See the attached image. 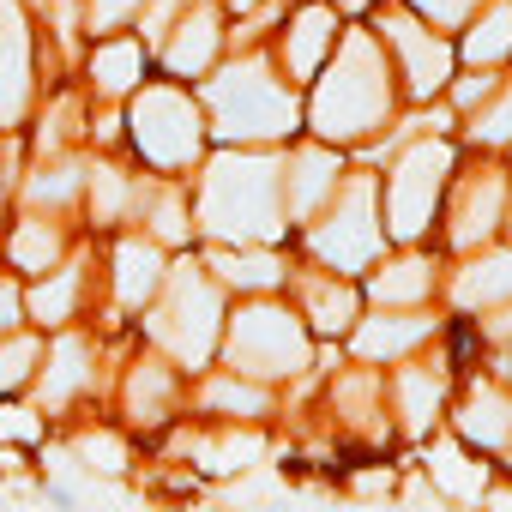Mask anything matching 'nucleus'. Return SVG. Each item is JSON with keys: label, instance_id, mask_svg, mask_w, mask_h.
<instances>
[{"label": "nucleus", "instance_id": "obj_1", "mask_svg": "<svg viewBox=\"0 0 512 512\" xmlns=\"http://www.w3.org/2000/svg\"><path fill=\"white\" fill-rule=\"evenodd\" d=\"M199 217L217 241H241V247H266L284 229V175L272 157L253 151H229L205 169L199 187Z\"/></svg>", "mask_w": 512, "mask_h": 512}, {"label": "nucleus", "instance_id": "obj_2", "mask_svg": "<svg viewBox=\"0 0 512 512\" xmlns=\"http://www.w3.org/2000/svg\"><path fill=\"white\" fill-rule=\"evenodd\" d=\"M386 115V67L368 37H350L338 49V67L314 91V133L320 139H362Z\"/></svg>", "mask_w": 512, "mask_h": 512}, {"label": "nucleus", "instance_id": "obj_3", "mask_svg": "<svg viewBox=\"0 0 512 512\" xmlns=\"http://www.w3.org/2000/svg\"><path fill=\"white\" fill-rule=\"evenodd\" d=\"M205 103H211L223 139H284L296 127V97L260 61H241V67L217 73L205 85Z\"/></svg>", "mask_w": 512, "mask_h": 512}, {"label": "nucleus", "instance_id": "obj_4", "mask_svg": "<svg viewBox=\"0 0 512 512\" xmlns=\"http://www.w3.org/2000/svg\"><path fill=\"white\" fill-rule=\"evenodd\" d=\"M157 290H163V302H157V314H151V338H157L175 362L199 368V362L217 350V326H223V308H217L211 278H205L199 266H175V272H163Z\"/></svg>", "mask_w": 512, "mask_h": 512}, {"label": "nucleus", "instance_id": "obj_5", "mask_svg": "<svg viewBox=\"0 0 512 512\" xmlns=\"http://www.w3.org/2000/svg\"><path fill=\"white\" fill-rule=\"evenodd\" d=\"M229 362L247 380H284L308 362V338H302L296 314H284L272 302H253L229 326Z\"/></svg>", "mask_w": 512, "mask_h": 512}, {"label": "nucleus", "instance_id": "obj_6", "mask_svg": "<svg viewBox=\"0 0 512 512\" xmlns=\"http://www.w3.org/2000/svg\"><path fill=\"white\" fill-rule=\"evenodd\" d=\"M133 145H139L145 163H157V169L193 163L199 145H205V127H199L193 97H187V91H169V85L139 91V103H133Z\"/></svg>", "mask_w": 512, "mask_h": 512}, {"label": "nucleus", "instance_id": "obj_7", "mask_svg": "<svg viewBox=\"0 0 512 512\" xmlns=\"http://www.w3.org/2000/svg\"><path fill=\"white\" fill-rule=\"evenodd\" d=\"M446 169H452L446 145H416L410 157H398V169L386 181V223H392V235L410 241V235H422L434 223V199H440Z\"/></svg>", "mask_w": 512, "mask_h": 512}, {"label": "nucleus", "instance_id": "obj_8", "mask_svg": "<svg viewBox=\"0 0 512 512\" xmlns=\"http://www.w3.org/2000/svg\"><path fill=\"white\" fill-rule=\"evenodd\" d=\"M314 253H320L326 266H338V272H356V266H368L374 253H380V223H374V187L368 181H356L344 193V205L332 211V223L314 235Z\"/></svg>", "mask_w": 512, "mask_h": 512}, {"label": "nucleus", "instance_id": "obj_9", "mask_svg": "<svg viewBox=\"0 0 512 512\" xmlns=\"http://www.w3.org/2000/svg\"><path fill=\"white\" fill-rule=\"evenodd\" d=\"M31 103V25L19 0H0V127H19Z\"/></svg>", "mask_w": 512, "mask_h": 512}, {"label": "nucleus", "instance_id": "obj_10", "mask_svg": "<svg viewBox=\"0 0 512 512\" xmlns=\"http://www.w3.org/2000/svg\"><path fill=\"white\" fill-rule=\"evenodd\" d=\"M217 43H223L217 13H211V7H193V13L163 37V67H169L175 79H199V73L217 61Z\"/></svg>", "mask_w": 512, "mask_h": 512}, {"label": "nucleus", "instance_id": "obj_11", "mask_svg": "<svg viewBox=\"0 0 512 512\" xmlns=\"http://www.w3.org/2000/svg\"><path fill=\"white\" fill-rule=\"evenodd\" d=\"M386 37L398 43V55H404V73H410V91H416V97H428V91H440V85H446V73H452V49H446L434 31H422V25H410V19H392V25H386Z\"/></svg>", "mask_w": 512, "mask_h": 512}, {"label": "nucleus", "instance_id": "obj_12", "mask_svg": "<svg viewBox=\"0 0 512 512\" xmlns=\"http://www.w3.org/2000/svg\"><path fill=\"white\" fill-rule=\"evenodd\" d=\"M91 380V344L73 332V338H55V350H43L37 362V386H43V410H61L73 404V392H85Z\"/></svg>", "mask_w": 512, "mask_h": 512}, {"label": "nucleus", "instance_id": "obj_13", "mask_svg": "<svg viewBox=\"0 0 512 512\" xmlns=\"http://www.w3.org/2000/svg\"><path fill=\"white\" fill-rule=\"evenodd\" d=\"M163 247L157 241H139V235H127L121 247H115V302L121 308H139V302H151L157 296V284H163Z\"/></svg>", "mask_w": 512, "mask_h": 512}, {"label": "nucleus", "instance_id": "obj_14", "mask_svg": "<svg viewBox=\"0 0 512 512\" xmlns=\"http://www.w3.org/2000/svg\"><path fill=\"white\" fill-rule=\"evenodd\" d=\"M121 404H127V416H133L139 428L163 422L169 404H175V374H169L163 362H139V368L127 374V386H121Z\"/></svg>", "mask_w": 512, "mask_h": 512}, {"label": "nucleus", "instance_id": "obj_15", "mask_svg": "<svg viewBox=\"0 0 512 512\" xmlns=\"http://www.w3.org/2000/svg\"><path fill=\"white\" fill-rule=\"evenodd\" d=\"M61 247H67V235H61L49 217H19V229H13V241H7L13 266H19L25 278L55 272V266H61Z\"/></svg>", "mask_w": 512, "mask_h": 512}, {"label": "nucleus", "instance_id": "obj_16", "mask_svg": "<svg viewBox=\"0 0 512 512\" xmlns=\"http://www.w3.org/2000/svg\"><path fill=\"white\" fill-rule=\"evenodd\" d=\"M284 181H290V211L308 217V211H320V199L338 187V157L308 145V151L290 157V175H284Z\"/></svg>", "mask_w": 512, "mask_h": 512}, {"label": "nucleus", "instance_id": "obj_17", "mask_svg": "<svg viewBox=\"0 0 512 512\" xmlns=\"http://www.w3.org/2000/svg\"><path fill=\"white\" fill-rule=\"evenodd\" d=\"M73 308H79V272H43L31 290H25V314L43 326V332H61L67 320H73Z\"/></svg>", "mask_w": 512, "mask_h": 512}, {"label": "nucleus", "instance_id": "obj_18", "mask_svg": "<svg viewBox=\"0 0 512 512\" xmlns=\"http://www.w3.org/2000/svg\"><path fill=\"white\" fill-rule=\"evenodd\" d=\"M91 79H97V91H103V97H127V91L145 79V49H139L133 37L103 43V49H97V61H91Z\"/></svg>", "mask_w": 512, "mask_h": 512}, {"label": "nucleus", "instance_id": "obj_19", "mask_svg": "<svg viewBox=\"0 0 512 512\" xmlns=\"http://www.w3.org/2000/svg\"><path fill=\"white\" fill-rule=\"evenodd\" d=\"M326 49H332V13L326 7H308L296 19V31H290V73L296 79H314V67H320Z\"/></svg>", "mask_w": 512, "mask_h": 512}, {"label": "nucleus", "instance_id": "obj_20", "mask_svg": "<svg viewBox=\"0 0 512 512\" xmlns=\"http://www.w3.org/2000/svg\"><path fill=\"white\" fill-rule=\"evenodd\" d=\"M211 272H217L223 284H241V290H272V284L284 278V266L272 260V253H235V247L211 253Z\"/></svg>", "mask_w": 512, "mask_h": 512}, {"label": "nucleus", "instance_id": "obj_21", "mask_svg": "<svg viewBox=\"0 0 512 512\" xmlns=\"http://www.w3.org/2000/svg\"><path fill=\"white\" fill-rule=\"evenodd\" d=\"M37 362H43V338L37 332H7L0 338V398L7 392H19V386H31L37 380Z\"/></svg>", "mask_w": 512, "mask_h": 512}, {"label": "nucleus", "instance_id": "obj_22", "mask_svg": "<svg viewBox=\"0 0 512 512\" xmlns=\"http://www.w3.org/2000/svg\"><path fill=\"white\" fill-rule=\"evenodd\" d=\"M500 296H512V253H488L482 266H470V272L458 278V302H464V308L500 302Z\"/></svg>", "mask_w": 512, "mask_h": 512}, {"label": "nucleus", "instance_id": "obj_23", "mask_svg": "<svg viewBox=\"0 0 512 512\" xmlns=\"http://www.w3.org/2000/svg\"><path fill=\"white\" fill-rule=\"evenodd\" d=\"M506 49H512V13H506V7H494L488 19H476V25H470L464 55H470L476 67H488V61H500Z\"/></svg>", "mask_w": 512, "mask_h": 512}, {"label": "nucleus", "instance_id": "obj_24", "mask_svg": "<svg viewBox=\"0 0 512 512\" xmlns=\"http://www.w3.org/2000/svg\"><path fill=\"white\" fill-rule=\"evenodd\" d=\"M308 320L320 332H344L356 320V296L344 284H308Z\"/></svg>", "mask_w": 512, "mask_h": 512}, {"label": "nucleus", "instance_id": "obj_25", "mask_svg": "<svg viewBox=\"0 0 512 512\" xmlns=\"http://www.w3.org/2000/svg\"><path fill=\"white\" fill-rule=\"evenodd\" d=\"M422 332H428L422 320H368L362 338H356V350H362V356H398V350H410Z\"/></svg>", "mask_w": 512, "mask_h": 512}, {"label": "nucleus", "instance_id": "obj_26", "mask_svg": "<svg viewBox=\"0 0 512 512\" xmlns=\"http://www.w3.org/2000/svg\"><path fill=\"white\" fill-rule=\"evenodd\" d=\"M85 181H91V211H97V223H121V211H127V175L109 169V163H97Z\"/></svg>", "mask_w": 512, "mask_h": 512}, {"label": "nucleus", "instance_id": "obj_27", "mask_svg": "<svg viewBox=\"0 0 512 512\" xmlns=\"http://www.w3.org/2000/svg\"><path fill=\"white\" fill-rule=\"evenodd\" d=\"M73 458L85 464V470H97V476H115V470H127V446L115 440V434H79L73 440Z\"/></svg>", "mask_w": 512, "mask_h": 512}, {"label": "nucleus", "instance_id": "obj_28", "mask_svg": "<svg viewBox=\"0 0 512 512\" xmlns=\"http://www.w3.org/2000/svg\"><path fill=\"white\" fill-rule=\"evenodd\" d=\"M422 290H428V266H422V260L386 266V272L374 278V296H380V302H416Z\"/></svg>", "mask_w": 512, "mask_h": 512}, {"label": "nucleus", "instance_id": "obj_29", "mask_svg": "<svg viewBox=\"0 0 512 512\" xmlns=\"http://www.w3.org/2000/svg\"><path fill=\"white\" fill-rule=\"evenodd\" d=\"M506 428H512V410H506V398H494V392L482 398V392H476V404H470V416H464V434H470V440H482V446H494Z\"/></svg>", "mask_w": 512, "mask_h": 512}, {"label": "nucleus", "instance_id": "obj_30", "mask_svg": "<svg viewBox=\"0 0 512 512\" xmlns=\"http://www.w3.org/2000/svg\"><path fill=\"white\" fill-rule=\"evenodd\" d=\"M205 404L211 410H229V416H266V392L260 386H241V380H211L205 386Z\"/></svg>", "mask_w": 512, "mask_h": 512}, {"label": "nucleus", "instance_id": "obj_31", "mask_svg": "<svg viewBox=\"0 0 512 512\" xmlns=\"http://www.w3.org/2000/svg\"><path fill=\"white\" fill-rule=\"evenodd\" d=\"M79 187H85V175H79V163H67V169L37 175V181L25 187V199H31V205H73V199H79Z\"/></svg>", "mask_w": 512, "mask_h": 512}, {"label": "nucleus", "instance_id": "obj_32", "mask_svg": "<svg viewBox=\"0 0 512 512\" xmlns=\"http://www.w3.org/2000/svg\"><path fill=\"white\" fill-rule=\"evenodd\" d=\"M494 205H500V187H494V181H482V193H470V199H464V217H458L452 241H476L482 229H494Z\"/></svg>", "mask_w": 512, "mask_h": 512}, {"label": "nucleus", "instance_id": "obj_33", "mask_svg": "<svg viewBox=\"0 0 512 512\" xmlns=\"http://www.w3.org/2000/svg\"><path fill=\"white\" fill-rule=\"evenodd\" d=\"M43 428H49V416H43V410L0 404V440H7V446H37V440H43Z\"/></svg>", "mask_w": 512, "mask_h": 512}, {"label": "nucleus", "instance_id": "obj_34", "mask_svg": "<svg viewBox=\"0 0 512 512\" xmlns=\"http://www.w3.org/2000/svg\"><path fill=\"white\" fill-rule=\"evenodd\" d=\"M404 404H410V428H428V416H434V404H440V380L404 374Z\"/></svg>", "mask_w": 512, "mask_h": 512}, {"label": "nucleus", "instance_id": "obj_35", "mask_svg": "<svg viewBox=\"0 0 512 512\" xmlns=\"http://www.w3.org/2000/svg\"><path fill=\"white\" fill-rule=\"evenodd\" d=\"M151 235H157V241H187V211H181V199H157V205H151Z\"/></svg>", "mask_w": 512, "mask_h": 512}, {"label": "nucleus", "instance_id": "obj_36", "mask_svg": "<svg viewBox=\"0 0 512 512\" xmlns=\"http://www.w3.org/2000/svg\"><path fill=\"white\" fill-rule=\"evenodd\" d=\"M139 7H145V0H91V25H97V31H115V25H127Z\"/></svg>", "mask_w": 512, "mask_h": 512}, {"label": "nucleus", "instance_id": "obj_37", "mask_svg": "<svg viewBox=\"0 0 512 512\" xmlns=\"http://www.w3.org/2000/svg\"><path fill=\"white\" fill-rule=\"evenodd\" d=\"M19 320H25V290L19 284H0V338L19 332Z\"/></svg>", "mask_w": 512, "mask_h": 512}, {"label": "nucleus", "instance_id": "obj_38", "mask_svg": "<svg viewBox=\"0 0 512 512\" xmlns=\"http://www.w3.org/2000/svg\"><path fill=\"white\" fill-rule=\"evenodd\" d=\"M476 139H494V145H500V139H512V97H506V103H500L494 115H482V127H476Z\"/></svg>", "mask_w": 512, "mask_h": 512}, {"label": "nucleus", "instance_id": "obj_39", "mask_svg": "<svg viewBox=\"0 0 512 512\" xmlns=\"http://www.w3.org/2000/svg\"><path fill=\"white\" fill-rule=\"evenodd\" d=\"M416 7H422V13H434V19H458L470 0H416Z\"/></svg>", "mask_w": 512, "mask_h": 512}, {"label": "nucleus", "instance_id": "obj_40", "mask_svg": "<svg viewBox=\"0 0 512 512\" xmlns=\"http://www.w3.org/2000/svg\"><path fill=\"white\" fill-rule=\"evenodd\" d=\"M488 91H494L488 79H470V85H458V103H476V97H488Z\"/></svg>", "mask_w": 512, "mask_h": 512}, {"label": "nucleus", "instance_id": "obj_41", "mask_svg": "<svg viewBox=\"0 0 512 512\" xmlns=\"http://www.w3.org/2000/svg\"><path fill=\"white\" fill-rule=\"evenodd\" d=\"M175 7H181V0H157V7H151V31H157V25H163V19H169Z\"/></svg>", "mask_w": 512, "mask_h": 512}, {"label": "nucleus", "instance_id": "obj_42", "mask_svg": "<svg viewBox=\"0 0 512 512\" xmlns=\"http://www.w3.org/2000/svg\"><path fill=\"white\" fill-rule=\"evenodd\" d=\"M338 7H368V0H338Z\"/></svg>", "mask_w": 512, "mask_h": 512}]
</instances>
